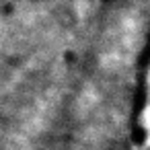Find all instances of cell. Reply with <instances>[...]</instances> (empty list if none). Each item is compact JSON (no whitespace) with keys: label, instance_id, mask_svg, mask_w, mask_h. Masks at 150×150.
I'll return each instance as SVG.
<instances>
[{"label":"cell","instance_id":"obj_1","mask_svg":"<svg viewBox=\"0 0 150 150\" xmlns=\"http://www.w3.org/2000/svg\"><path fill=\"white\" fill-rule=\"evenodd\" d=\"M144 150H150V146H148V148H144Z\"/></svg>","mask_w":150,"mask_h":150}]
</instances>
